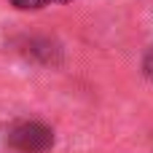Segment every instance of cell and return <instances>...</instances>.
Masks as SVG:
<instances>
[{"mask_svg":"<svg viewBox=\"0 0 153 153\" xmlns=\"http://www.w3.org/2000/svg\"><path fill=\"white\" fill-rule=\"evenodd\" d=\"M8 145L19 153H46L54 145V132L40 121H16L8 129Z\"/></svg>","mask_w":153,"mask_h":153,"instance_id":"1","label":"cell"},{"mask_svg":"<svg viewBox=\"0 0 153 153\" xmlns=\"http://www.w3.org/2000/svg\"><path fill=\"white\" fill-rule=\"evenodd\" d=\"M16 8H22V11H35V8H43L46 3H51V0H11Z\"/></svg>","mask_w":153,"mask_h":153,"instance_id":"2","label":"cell"},{"mask_svg":"<svg viewBox=\"0 0 153 153\" xmlns=\"http://www.w3.org/2000/svg\"><path fill=\"white\" fill-rule=\"evenodd\" d=\"M143 67H145V75H151V78H153V48L145 54V62H143Z\"/></svg>","mask_w":153,"mask_h":153,"instance_id":"3","label":"cell"}]
</instances>
